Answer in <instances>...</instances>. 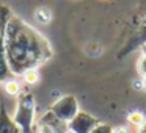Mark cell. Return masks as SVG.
Returning <instances> with one entry per match:
<instances>
[{
    "label": "cell",
    "mask_w": 146,
    "mask_h": 133,
    "mask_svg": "<svg viewBox=\"0 0 146 133\" xmlns=\"http://www.w3.org/2000/svg\"><path fill=\"white\" fill-rule=\"evenodd\" d=\"M5 52L13 75L22 77L27 70L38 69L52 58L50 42L36 28L13 16L5 33Z\"/></svg>",
    "instance_id": "1"
},
{
    "label": "cell",
    "mask_w": 146,
    "mask_h": 133,
    "mask_svg": "<svg viewBox=\"0 0 146 133\" xmlns=\"http://www.w3.org/2000/svg\"><path fill=\"white\" fill-rule=\"evenodd\" d=\"M35 114H36V103L32 92L22 91L17 97L16 113H14V122L19 125L22 133H32L35 125Z\"/></svg>",
    "instance_id": "2"
},
{
    "label": "cell",
    "mask_w": 146,
    "mask_h": 133,
    "mask_svg": "<svg viewBox=\"0 0 146 133\" xmlns=\"http://www.w3.org/2000/svg\"><path fill=\"white\" fill-rule=\"evenodd\" d=\"M49 111H52L63 122H71L80 110H79V102H77V99L74 95L68 94V95L60 97L58 100H55Z\"/></svg>",
    "instance_id": "3"
},
{
    "label": "cell",
    "mask_w": 146,
    "mask_h": 133,
    "mask_svg": "<svg viewBox=\"0 0 146 133\" xmlns=\"http://www.w3.org/2000/svg\"><path fill=\"white\" fill-rule=\"evenodd\" d=\"M99 122L101 120L98 117H94L93 114L80 110L76 114V117L71 122H68V128H69L71 133H91Z\"/></svg>",
    "instance_id": "4"
},
{
    "label": "cell",
    "mask_w": 146,
    "mask_h": 133,
    "mask_svg": "<svg viewBox=\"0 0 146 133\" xmlns=\"http://www.w3.org/2000/svg\"><path fill=\"white\" fill-rule=\"evenodd\" d=\"M0 133H22L14 119L8 114L5 105L0 107Z\"/></svg>",
    "instance_id": "5"
},
{
    "label": "cell",
    "mask_w": 146,
    "mask_h": 133,
    "mask_svg": "<svg viewBox=\"0 0 146 133\" xmlns=\"http://www.w3.org/2000/svg\"><path fill=\"white\" fill-rule=\"evenodd\" d=\"M38 122H42V124H46V125H49L50 128H54L55 133H68L69 132V128H68V122H63L61 119H58L52 111L44 113L41 117H39Z\"/></svg>",
    "instance_id": "6"
},
{
    "label": "cell",
    "mask_w": 146,
    "mask_h": 133,
    "mask_svg": "<svg viewBox=\"0 0 146 133\" xmlns=\"http://www.w3.org/2000/svg\"><path fill=\"white\" fill-rule=\"evenodd\" d=\"M13 78V72L10 69V64L7 60V52H5V42L0 41V82H7Z\"/></svg>",
    "instance_id": "7"
},
{
    "label": "cell",
    "mask_w": 146,
    "mask_h": 133,
    "mask_svg": "<svg viewBox=\"0 0 146 133\" xmlns=\"http://www.w3.org/2000/svg\"><path fill=\"white\" fill-rule=\"evenodd\" d=\"M14 14L11 13V10L7 5L0 3V41H5V33H7V27L10 24L11 17Z\"/></svg>",
    "instance_id": "8"
},
{
    "label": "cell",
    "mask_w": 146,
    "mask_h": 133,
    "mask_svg": "<svg viewBox=\"0 0 146 133\" xmlns=\"http://www.w3.org/2000/svg\"><path fill=\"white\" fill-rule=\"evenodd\" d=\"M3 89L8 95H11V97H19V94L22 92L21 83L14 78H10V80H7V82H3Z\"/></svg>",
    "instance_id": "9"
},
{
    "label": "cell",
    "mask_w": 146,
    "mask_h": 133,
    "mask_svg": "<svg viewBox=\"0 0 146 133\" xmlns=\"http://www.w3.org/2000/svg\"><path fill=\"white\" fill-rule=\"evenodd\" d=\"M145 120H146V116L140 110H133L127 114V122L133 127H141L145 124Z\"/></svg>",
    "instance_id": "10"
},
{
    "label": "cell",
    "mask_w": 146,
    "mask_h": 133,
    "mask_svg": "<svg viewBox=\"0 0 146 133\" xmlns=\"http://www.w3.org/2000/svg\"><path fill=\"white\" fill-rule=\"evenodd\" d=\"M24 82L27 83V85H36V83L39 82V74L36 69H32V70H27L25 74L22 75Z\"/></svg>",
    "instance_id": "11"
},
{
    "label": "cell",
    "mask_w": 146,
    "mask_h": 133,
    "mask_svg": "<svg viewBox=\"0 0 146 133\" xmlns=\"http://www.w3.org/2000/svg\"><path fill=\"white\" fill-rule=\"evenodd\" d=\"M36 19L41 20L42 24H47L49 20L52 19V13L47 10V8H39V10L36 11Z\"/></svg>",
    "instance_id": "12"
},
{
    "label": "cell",
    "mask_w": 146,
    "mask_h": 133,
    "mask_svg": "<svg viewBox=\"0 0 146 133\" xmlns=\"http://www.w3.org/2000/svg\"><path fill=\"white\" fill-rule=\"evenodd\" d=\"M137 70H138L140 78H146V57H140L137 61Z\"/></svg>",
    "instance_id": "13"
},
{
    "label": "cell",
    "mask_w": 146,
    "mask_h": 133,
    "mask_svg": "<svg viewBox=\"0 0 146 133\" xmlns=\"http://www.w3.org/2000/svg\"><path fill=\"white\" fill-rule=\"evenodd\" d=\"M91 133H113V127L107 122H99Z\"/></svg>",
    "instance_id": "14"
},
{
    "label": "cell",
    "mask_w": 146,
    "mask_h": 133,
    "mask_svg": "<svg viewBox=\"0 0 146 133\" xmlns=\"http://www.w3.org/2000/svg\"><path fill=\"white\" fill-rule=\"evenodd\" d=\"M36 133H55L54 128H50L49 125L42 122H36Z\"/></svg>",
    "instance_id": "15"
},
{
    "label": "cell",
    "mask_w": 146,
    "mask_h": 133,
    "mask_svg": "<svg viewBox=\"0 0 146 133\" xmlns=\"http://www.w3.org/2000/svg\"><path fill=\"white\" fill-rule=\"evenodd\" d=\"M113 133H132V132L127 125H118V127H113Z\"/></svg>",
    "instance_id": "16"
},
{
    "label": "cell",
    "mask_w": 146,
    "mask_h": 133,
    "mask_svg": "<svg viewBox=\"0 0 146 133\" xmlns=\"http://www.w3.org/2000/svg\"><path fill=\"white\" fill-rule=\"evenodd\" d=\"M133 88L135 89H145V78H138V80H135L133 82Z\"/></svg>",
    "instance_id": "17"
},
{
    "label": "cell",
    "mask_w": 146,
    "mask_h": 133,
    "mask_svg": "<svg viewBox=\"0 0 146 133\" xmlns=\"http://www.w3.org/2000/svg\"><path fill=\"white\" fill-rule=\"evenodd\" d=\"M138 133H146V120L141 127H138Z\"/></svg>",
    "instance_id": "18"
},
{
    "label": "cell",
    "mask_w": 146,
    "mask_h": 133,
    "mask_svg": "<svg viewBox=\"0 0 146 133\" xmlns=\"http://www.w3.org/2000/svg\"><path fill=\"white\" fill-rule=\"evenodd\" d=\"M141 55H143V57H146V42L143 44V47H141Z\"/></svg>",
    "instance_id": "19"
},
{
    "label": "cell",
    "mask_w": 146,
    "mask_h": 133,
    "mask_svg": "<svg viewBox=\"0 0 146 133\" xmlns=\"http://www.w3.org/2000/svg\"><path fill=\"white\" fill-rule=\"evenodd\" d=\"M145 89H146V78H145Z\"/></svg>",
    "instance_id": "20"
},
{
    "label": "cell",
    "mask_w": 146,
    "mask_h": 133,
    "mask_svg": "<svg viewBox=\"0 0 146 133\" xmlns=\"http://www.w3.org/2000/svg\"><path fill=\"white\" fill-rule=\"evenodd\" d=\"M68 133H71V132H68Z\"/></svg>",
    "instance_id": "21"
}]
</instances>
